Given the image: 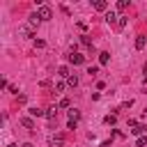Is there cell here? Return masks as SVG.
<instances>
[{
	"mask_svg": "<svg viewBox=\"0 0 147 147\" xmlns=\"http://www.w3.org/2000/svg\"><path fill=\"white\" fill-rule=\"evenodd\" d=\"M78 119H80V110H76V108H69V119H67V126H69V129H76Z\"/></svg>",
	"mask_w": 147,
	"mask_h": 147,
	"instance_id": "1",
	"label": "cell"
},
{
	"mask_svg": "<svg viewBox=\"0 0 147 147\" xmlns=\"http://www.w3.org/2000/svg\"><path fill=\"white\" fill-rule=\"evenodd\" d=\"M37 14H39V18H41V21H51V18H53V9H51L48 5L37 7Z\"/></svg>",
	"mask_w": 147,
	"mask_h": 147,
	"instance_id": "2",
	"label": "cell"
},
{
	"mask_svg": "<svg viewBox=\"0 0 147 147\" xmlns=\"http://www.w3.org/2000/svg\"><path fill=\"white\" fill-rule=\"evenodd\" d=\"M48 145H51V147H62V145H64V136H62V133H53V136L48 138Z\"/></svg>",
	"mask_w": 147,
	"mask_h": 147,
	"instance_id": "3",
	"label": "cell"
},
{
	"mask_svg": "<svg viewBox=\"0 0 147 147\" xmlns=\"http://www.w3.org/2000/svg\"><path fill=\"white\" fill-rule=\"evenodd\" d=\"M69 62H71L74 67H78V64L85 62V55H80V53H71V55H69Z\"/></svg>",
	"mask_w": 147,
	"mask_h": 147,
	"instance_id": "4",
	"label": "cell"
},
{
	"mask_svg": "<svg viewBox=\"0 0 147 147\" xmlns=\"http://www.w3.org/2000/svg\"><path fill=\"white\" fill-rule=\"evenodd\" d=\"M92 7H94L96 11H108V2H106V0H94Z\"/></svg>",
	"mask_w": 147,
	"mask_h": 147,
	"instance_id": "5",
	"label": "cell"
},
{
	"mask_svg": "<svg viewBox=\"0 0 147 147\" xmlns=\"http://www.w3.org/2000/svg\"><path fill=\"white\" fill-rule=\"evenodd\" d=\"M103 18H106V23H110V25H113V23H117V18H119V16H117V11H113V9H108Z\"/></svg>",
	"mask_w": 147,
	"mask_h": 147,
	"instance_id": "6",
	"label": "cell"
},
{
	"mask_svg": "<svg viewBox=\"0 0 147 147\" xmlns=\"http://www.w3.org/2000/svg\"><path fill=\"white\" fill-rule=\"evenodd\" d=\"M39 23H41V18H39V14H37V11H34V14H30V18H28V25H30V28H37Z\"/></svg>",
	"mask_w": 147,
	"mask_h": 147,
	"instance_id": "7",
	"label": "cell"
},
{
	"mask_svg": "<svg viewBox=\"0 0 147 147\" xmlns=\"http://www.w3.org/2000/svg\"><path fill=\"white\" fill-rule=\"evenodd\" d=\"M18 32H21L23 37H34V28H30L28 23H25V25H21V30H18Z\"/></svg>",
	"mask_w": 147,
	"mask_h": 147,
	"instance_id": "8",
	"label": "cell"
},
{
	"mask_svg": "<svg viewBox=\"0 0 147 147\" xmlns=\"http://www.w3.org/2000/svg\"><path fill=\"white\" fill-rule=\"evenodd\" d=\"M145 46H147V37H145V34H138V37H136V48L142 51Z\"/></svg>",
	"mask_w": 147,
	"mask_h": 147,
	"instance_id": "9",
	"label": "cell"
},
{
	"mask_svg": "<svg viewBox=\"0 0 147 147\" xmlns=\"http://www.w3.org/2000/svg\"><path fill=\"white\" fill-rule=\"evenodd\" d=\"M57 110H60V108H57V106H51V108H48V110H46V119H48V122H53V119H55V117H57Z\"/></svg>",
	"mask_w": 147,
	"mask_h": 147,
	"instance_id": "10",
	"label": "cell"
},
{
	"mask_svg": "<svg viewBox=\"0 0 147 147\" xmlns=\"http://www.w3.org/2000/svg\"><path fill=\"white\" fill-rule=\"evenodd\" d=\"M57 76H60V78H69V76H71V71H69V67H67V64H62V67H57Z\"/></svg>",
	"mask_w": 147,
	"mask_h": 147,
	"instance_id": "11",
	"label": "cell"
},
{
	"mask_svg": "<svg viewBox=\"0 0 147 147\" xmlns=\"http://www.w3.org/2000/svg\"><path fill=\"white\" fill-rule=\"evenodd\" d=\"M131 131H133V136H138V138H140L142 133H147V126H142V124H136Z\"/></svg>",
	"mask_w": 147,
	"mask_h": 147,
	"instance_id": "12",
	"label": "cell"
},
{
	"mask_svg": "<svg viewBox=\"0 0 147 147\" xmlns=\"http://www.w3.org/2000/svg\"><path fill=\"white\" fill-rule=\"evenodd\" d=\"M108 60H110V53H108V51H101V53H99V62H101V64H108Z\"/></svg>",
	"mask_w": 147,
	"mask_h": 147,
	"instance_id": "13",
	"label": "cell"
},
{
	"mask_svg": "<svg viewBox=\"0 0 147 147\" xmlns=\"http://www.w3.org/2000/svg\"><path fill=\"white\" fill-rule=\"evenodd\" d=\"M30 115H32V117H46V110H41V108H30Z\"/></svg>",
	"mask_w": 147,
	"mask_h": 147,
	"instance_id": "14",
	"label": "cell"
},
{
	"mask_svg": "<svg viewBox=\"0 0 147 147\" xmlns=\"http://www.w3.org/2000/svg\"><path fill=\"white\" fill-rule=\"evenodd\" d=\"M21 124H23L25 129H34V122H32V117H21Z\"/></svg>",
	"mask_w": 147,
	"mask_h": 147,
	"instance_id": "15",
	"label": "cell"
},
{
	"mask_svg": "<svg viewBox=\"0 0 147 147\" xmlns=\"http://www.w3.org/2000/svg\"><path fill=\"white\" fill-rule=\"evenodd\" d=\"M117 11H124V9H129V0H117Z\"/></svg>",
	"mask_w": 147,
	"mask_h": 147,
	"instance_id": "16",
	"label": "cell"
},
{
	"mask_svg": "<svg viewBox=\"0 0 147 147\" xmlns=\"http://www.w3.org/2000/svg\"><path fill=\"white\" fill-rule=\"evenodd\" d=\"M67 85H69V87H76V85H78V76H76V74H71V76L67 78Z\"/></svg>",
	"mask_w": 147,
	"mask_h": 147,
	"instance_id": "17",
	"label": "cell"
},
{
	"mask_svg": "<svg viewBox=\"0 0 147 147\" xmlns=\"http://www.w3.org/2000/svg\"><path fill=\"white\" fill-rule=\"evenodd\" d=\"M64 90H67V83L64 80H57L55 83V92H64Z\"/></svg>",
	"mask_w": 147,
	"mask_h": 147,
	"instance_id": "18",
	"label": "cell"
},
{
	"mask_svg": "<svg viewBox=\"0 0 147 147\" xmlns=\"http://www.w3.org/2000/svg\"><path fill=\"white\" fill-rule=\"evenodd\" d=\"M147 145V136H140L138 140H136V147H145Z\"/></svg>",
	"mask_w": 147,
	"mask_h": 147,
	"instance_id": "19",
	"label": "cell"
},
{
	"mask_svg": "<svg viewBox=\"0 0 147 147\" xmlns=\"http://www.w3.org/2000/svg\"><path fill=\"white\" fill-rule=\"evenodd\" d=\"M80 41H83V46L92 48V41H90V37H87V34H83V37H80Z\"/></svg>",
	"mask_w": 147,
	"mask_h": 147,
	"instance_id": "20",
	"label": "cell"
},
{
	"mask_svg": "<svg viewBox=\"0 0 147 147\" xmlns=\"http://www.w3.org/2000/svg\"><path fill=\"white\" fill-rule=\"evenodd\" d=\"M124 25H126V16H119L117 18V28H124Z\"/></svg>",
	"mask_w": 147,
	"mask_h": 147,
	"instance_id": "21",
	"label": "cell"
},
{
	"mask_svg": "<svg viewBox=\"0 0 147 147\" xmlns=\"http://www.w3.org/2000/svg\"><path fill=\"white\" fill-rule=\"evenodd\" d=\"M57 108H69V99H60V103H57Z\"/></svg>",
	"mask_w": 147,
	"mask_h": 147,
	"instance_id": "22",
	"label": "cell"
},
{
	"mask_svg": "<svg viewBox=\"0 0 147 147\" xmlns=\"http://www.w3.org/2000/svg\"><path fill=\"white\" fill-rule=\"evenodd\" d=\"M115 122H117V115H108L106 117V124H115Z\"/></svg>",
	"mask_w": 147,
	"mask_h": 147,
	"instance_id": "23",
	"label": "cell"
},
{
	"mask_svg": "<svg viewBox=\"0 0 147 147\" xmlns=\"http://www.w3.org/2000/svg\"><path fill=\"white\" fill-rule=\"evenodd\" d=\"M34 46H37V48H44L46 41H44V39H34Z\"/></svg>",
	"mask_w": 147,
	"mask_h": 147,
	"instance_id": "24",
	"label": "cell"
},
{
	"mask_svg": "<svg viewBox=\"0 0 147 147\" xmlns=\"http://www.w3.org/2000/svg\"><path fill=\"white\" fill-rule=\"evenodd\" d=\"M87 74H90V76H96V74H99V69H96V67H90V69H87Z\"/></svg>",
	"mask_w": 147,
	"mask_h": 147,
	"instance_id": "25",
	"label": "cell"
},
{
	"mask_svg": "<svg viewBox=\"0 0 147 147\" xmlns=\"http://www.w3.org/2000/svg\"><path fill=\"white\" fill-rule=\"evenodd\" d=\"M21 147H32V145H30V142H23V145H21Z\"/></svg>",
	"mask_w": 147,
	"mask_h": 147,
	"instance_id": "26",
	"label": "cell"
},
{
	"mask_svg": "<svg viewBox=\"0 0 147 147\" xmlns=\"http://www.w3.org/2000/svg\"><path fill=\"white\" fill-rule=\"evenodd\" d=\"M7 147H18V145H14V142H9V145H7Z\"/></svg>",
	"mask_w": 147,
	"mask_h": 147,
	"instance_id": "27",
	"label": "cell"
}]
</instances>
